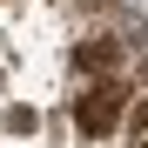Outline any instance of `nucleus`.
Returning a JSON list of instances; mask_svg holds the SVG:
<instances>
[{"label": "nucleus", "instance_id": "obj_1", "mask_svg": "<svg viewBox=\"0 0 148 148\" xmlns=\"http://www.w3.org/2000/svg\"><path fill=\"white\" fill-rule=\"evenodd\" d=\"M121 114H128V81H121V74H114V81H88L81 94H74V128L94 135V141L114 135Z\"/></svg>", "mask_w": 148, "mask_h": 148}, {"label": "nucleus", "instance_id": "obj_2", "mask_svg": "<svg viewBox=\"0 0 148 148\" xmlns=\"http://www.w3.org/2000/svg\"><path fill=\"white\" fill-rule=\"evenodd\" d=\"M74 67L94 74V81H114V74H121V47H114L108 34H88L81 47H74Z\"/></svg>", "mask_w": 148, "mask_h": 148}]
</instances>
